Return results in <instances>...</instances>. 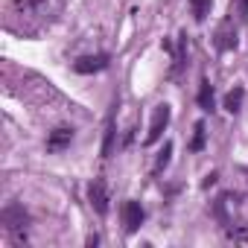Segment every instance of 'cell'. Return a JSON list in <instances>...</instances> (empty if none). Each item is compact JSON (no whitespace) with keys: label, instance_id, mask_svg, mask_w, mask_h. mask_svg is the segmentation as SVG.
Here are the masks:
<instances>
[{"label":"cell","instance_id":"cell-1","mask_svg":"<svg viewBox=\"0 0 248 248\" xmlns=\"http://www.w3.org/2000/svg\"><path fill=\"white\" fill-rule=\"evenodd\" d=\"M0 222H3V228H6L9 233H15V231H27V225H30V213L24 210V204L12 202V204H6L3 210H0Z\"/></svg>","mask_w":248,"mask_h":248},{"label":"cell","instance_id":"cell-2","mask_svg":"<svg viewBox=\"0 0 248 248\" xmlns=\"http://www.w3.org/2000/svg\"><path fill=\"white\" fill-rule=\"evenodd\" d=\"M170 117H172L170 105H167V102H161V105L155 108V114H152V123H149V132H146V138H143V143H146V146H152V143H158V140H161L164 129L170 126Z\"/></svg>","mask_w":248,"mask_h":248},{"label":"cell","instance_id":"cell-3","mask_svg":"<svg viewBox=\"0 0 248 248\" xmlns=\"http://www.w3.org/2000/svg\"><path fill=\"white\" fill-rule=\"evenodd\" d=\"M111 67V56L108 53H96V56H82L73 62V70L82 73V76H91V73H102Z\"/></svg>","mask_w":248,"mask_h":248},{"label":"cell","instance_id":"cell-4","mask_svg":"<svg viewBox=\"0 0 248 248\" xmlns=\"http://www.w3.org/2000/svg\"><path fill=\"white\" fill-rule=\"evenodd\" d=\"M146 219V210L140 202L129 199V202H123V228H126V233H135Z\"/></svg>","mask_w":248,"mask_h":248},{"label":"cell","instance_id":"cell-5","mask_svg":"<svg viewBox=\"0 0 248 248\" xmlns=\"http://www.w3.org/2000/svg\"><path fill=\"white\" fill-rule=\"evenodd\" d=\"M88 202L96 210V216H108V190H105L102 178H93L88 184Z\"/></svg>","mask_w":248,"mask_h":248},{"label":"cell","instance_id":"cell-6","mask_svg":"<svg viewBox=\"0 0 248 248\" xmlns=\"http://www.w3.org/2000/svg\"><path fill=\"white\" fill-rule=\"evenodd\" d=\"M73 138H76V132H73L70 126H59V129H53L50 138H47V152H62V149H67V146L73 143Z\"/></svg>","mask_w":248,"mask_h":248},{"label":"cell","instance_id":"cell-7","mask_svg":"<svg viewBox=\"0 0 248 248\" xmlns=\"http://www.w3.org/2000/svg\"><path fill=\"white\" fill-rule=\"evenodd\" d=\"M216 50L219 53H225V50H233L236 47V27H233V21H225L222 27H219V32H216Z\"/></svg>","mask_w":248,"mask_h":248},{"label":"cell","instance_id":"cell-8","mask_svg":"<svg viewBox=\"0 0 248 248\" xmlns=\"http://www.w3.org/2000/svg\"><path fill=\"white\" fill-rule=\"evenodd\" d=\"M199 108L202 111H213L216 108V96H213V85L207 82V79H202V85H199Z\"/></svg>","mask_w":248,"mask_h":248},{"label":"cell","instance_id":"cell-9","mask_svg":"<svg viewBox=\"0 0 248 248\" xmlns=\"http://www.w3.org/2000/svg\"><path fill=\"white\" fill-rule=\"evenodd\" d=\"M114 108H117V102H114ZM114 108H111V114H108V123H105V140H102V158H108V155H111V149H114V135H117V129H114Z\"/></svg>","mask_w":248,"mask_h":248},{"label":"cell","instance_id":"cell-10","mask_svg":"<svg viewBox=\"0 0 248 248\" xmlns=\"http://www.w3.org/2000/svg\"><path fill=\"white\" fill-rule=\"evenodd\" d=\"M190 9H193V18L202 24V21H207V15L213 9V0H190Z\"/></svg>","mask_w":248,"mask_h":248},{"label":"cell","instance_id":"cell-11","mask_svg":"<svg viewBox=\"0 0 248 248\" xmlns=\"http://www.w3.org/2000/svg\"><path fill=\"white\" fill-rule=\"evenodd\" d=\"M242 99H245V91H242V88H233V91L225 96V108H228L231 114H236V111L242 108Z\"/></svg>","mask_w":248,"mask_h":248},{"label":"cell","instance_id":"cell-12","mask_svg":"<svg viewBox=\"0 0 248 248\" xmlns=\"http://www.w3.org/2000/svg\"><path fill=\"white\" fill-rule=\"evenodd\" d=\"M170 158H172V143L167 140V143H164V149L158 152V161H155V172H164V170L170 167Z\"/></svg>","mask_w":248,"mask_h":248},{"label":"cell","instance_id":"cell-13","mask_svg":"<svg viewBox=\"0 0 248 248\" xmlns=\"http://www.w3.org/2000/svg\"><path fill=\"white\" fill-rule=\"evenodd\" d=\"M190 149H193V152H202V149H204V123H202V120L196 123V129H193V143H190Z\"/></svg>","mask_w":248,"mask_h":248},{"label":"cell","instance_id":"cell-14","mask_svg":"<svg viewBox=\"0 0 248 248\" xmlns=\"http://www.w3.org/2000/svg\"><path fill=\"white\" fill-rule=\"evenodd\" d=\"M225 233H228V239H233V242H248V225H245V228H225Z\"/></svg>","mask_w":248,"mask_h":248},{"label":"cell","instance_id":"cell-15","mask_svg":"<svg viewBox=\"0 0 248 248\" xmlns=\"http://www.w3.org/2000/svg\"><path fill=\"white\" fill-rule=\"evenodd\" d=\"M236 18L248 21V0H236Z\"/></svg>","mask_w":248,"mask_h":248},{"label":"cell","instance_id":"cell-16","mask_svg":"<svg viewBox=\"0 0 248 248\" xmlns=\"http://www.w3.org/2000/svg\"><path fill=\"white\" fill-rule=\"evenodd\" d=\"M88 245H91V248H93V245H99V236H96V233H91V236H88Z\"/></svg>","mask_w":248,"mask_h":248}]
</instances>
